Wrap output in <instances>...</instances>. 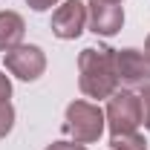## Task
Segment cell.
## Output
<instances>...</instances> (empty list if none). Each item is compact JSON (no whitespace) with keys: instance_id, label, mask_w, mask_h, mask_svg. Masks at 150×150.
I'll return each instance as SVG.
<instances>
[{"instance_id":"2e32d148","label":"cell","mask_w":150,"mask_h":150,"mask_svg":"<svg viewBox=\"0 0 150 150\" xmlns=\"http://www.w3.org/2000/svg\"><path fill=\"white\" fill-rule=\"evenodd\" d=\"M110 3H121V0H110Z\"/></svg>"},{"instance_id":"7a4b0ae2","label":"cell","mask_w":150,"mask_h":150,"mask_svg":"<svg viewBox=\"0 0 150 150\" xmlns=\"http://www.w3.org/2000/svg\"><path fill=\"white\" fill-rule=\"evenodd\" d=\"M104 112L101 107H95L90 101H72L67 107V118H64V133H69L78 144H90L98 142L101 133H104Z\"/></svg>"},{"instance_id":"52a82bcc","label":"cell","mask_w":150,"mask_h":150,"mask_svg":"<svg viewBox=\"0 0 150 150\" xmlns=\"http://www.w3.org/2000/svg\"><path fill=\"white\" fill-rule=\"evenodd\" d=\"M87 23L95 35L112 38L124 26V9L110 0H90L87 3Z\"/></svg>"},{"instance_id":"ba28073f","label":"cell","mask_w":150,"mask_h":150,"mask_svg":"<svg viewBox=\"0 0 150 150\" xmlns=\"http://www.w3.org/2000/svg\"><path fill=\"white\" fill-rule=\"evenodd\" d=\"M23 35H26V23L18 12H0V52L20 46Z\"/></svg>"},{"instance_id":"7c38bea8","label":"cell","mask_w":150,"mask_h":150,"mask_svg":"<svg viewBox=\"0 0 150 150\" xmlns=\"http://www.w3.org/2000/svg\"><path fill=\"white\" fill-rule=\"evenodd\" d=\"M9 95H12V81H9V75L0 72V104L9 101Z\"/></svg>"},{"instance_id":"30bf717a","label":"cell","mask_w":150,"mask_h":150,"mask_svg":"<svg viewBox=\"0 0 150 150\" xmlns=\"http://www.w3.org/2000/svg\"><path fill=\"white\" fill-rule=\"evenodd\" d=\"M12 127H15V107H12L9 101H3V104H0V139L9 136Z\"/></svg>"},{"instance_id":"9a60e30c","label":"cell","mask_w":150,"mask_h":150,"mask_svg":"<svg viewBox=\"0 0 150 150\" xmlns=\"http://www.w3.org/2000/svg\"><path fill=\"white\" fill-rule=\"evenodd\" d=\"M144 58L150 61V35H147V43H144Z\"/></svg>"},{"instance_id":"3957f363","label":"cell","mask_w":150,"mask_h":150,"mask_svg":"<svg viewBox=\"0 0 150 150\" xmlns=\"http://www.w3.org/2000/svg\"><path fill=\"white\" fill-rule=\"evenodd\" d=\"M104 118H107L110 133H133L142 121H144L142 98L133 95V93H112Z\"/></svg>"},{"instance_id":"9c48e42d","label":"cell","mask_w":150,"mask_h":150,"mask_svg":"<svg viewBox=\"0 0 150 150\" xmlns=\"http://www.w3.org/2000/svg\"><path fill=\"white\" fill-rule=\"evenodd\" d=\"M110 147L112 150H147V142H144V136H139V133H112L110 139Z\"/></svg>"},{"instance_id":"8992f818","label":"cell","mask_w":150,"mask_h":150,"mask_svg":"<svg viewBox=\"0 0 150 150\" xmlns=\"http://www.w3.org/2000/svg\"><path fill=\"white\" fill-rule=\"evenodd\" d=\"M87 26V3L81 0H67L58 6L52 15V35L61 40H75Z\"/></svg>"},{"instance_id":"5b68a950","label":"cell","mask_w":150,"mask_h":150,"mask_svg":"<svg viewBox=\"0 0 150 150\" xmlns=\"http://www.w3.org/2000/svg\"><path fill=\"white\" fill-rule=\"evenodd\" d=\"M112 64H115L118 84H127V87H147L150 84V61L144 58V52L118 49V52H112Z\"/></svg>"},{"instance_id":"5bb4252c","label":"cell","mask_w":150,"mask_h":150,"mask_svg":"<svg viewBox=\"0 0 150 150\" xmlns=\"http://www.w3.org/2000/svg\"><path fill=\"white\" fill-rule=\"evenodd\" d=\"M29 3V9H35V12H46V9H52L58 0H26Z\"/></svg>"},{"instance_id":"277c9868","label":"cell","mask_w":150,"mask_h":150,"mask_svg":"<svg viewBox=\"0 0 150 150\" xmlns=\"http://www.w3.org/2000/svg\"><path fill=\"white\" fill-rule=\"evenodd\" d=\"M3 55H6V69L12 75H18L20 81H38L46 69V55L35 43H20Z\"/></svg>"},{"instance_id":"6da1fadb","label":"cell","mask_w":150,"mask_h":150,"mask_svg":"<svg viewBox=\"0 0 150 150\" xmlns=\"http://www.w3.org/2000/svg\"><path fill=\"white\" fill-rule=\"evenodd\" d=\"M110 46H87L78 55V87L90 98H110L115 93V64H112Z\"/></svg>"},{"instance_id":"4fadbf2b","label":"cell","mask_w":150,"mask_h":150,"mask_svg":"<svg viewBox=\"0 0 150 150\" xmlns=\"http://www.w3.org/2000/svg\"><path fill=\"white\" fill-rule=\"evenodd\" d=\"M46 150H87V147L78 144V142H52Z\"/></svg>"},{"instance_id":"8fae6325","label":"cell","mask_w":150,"mask_h":150,"mask_svg":"<svg viewBox=\"0 0 150 150\" xmlns=\"http://www.w3.org/2000/svg\"><path fill=\"white\" fill-rule=\"evenodd\" d=\"M139 98H142V110H144V121H142V124L150 130V84L144 87V93L139 95Z\"/></svg>"}]
</instances>
